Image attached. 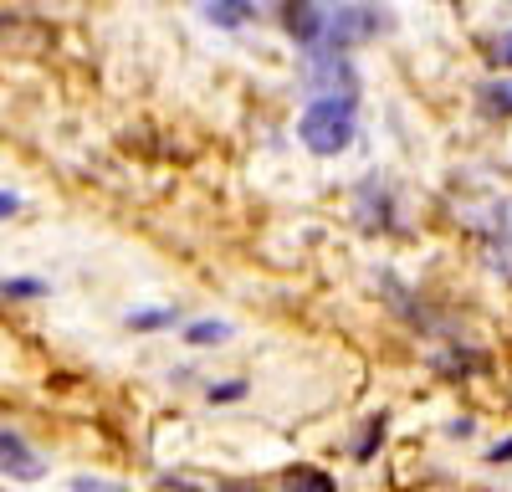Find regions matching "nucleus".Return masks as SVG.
I'll list each match as a JSON object with an SVG mask.
<instances>
[{
  "label": "nucleus",
  "instance_id": "obj_4",
  "mask_svg": "<svg viewBox=\"0 0 512 492\" xmlns=\"http://www.w3.org/2000/svg\"><path fill=\"white\" fill-rule=\"evenodd\" d=\"M185 339H190V344H221V339H231V323H221V318L190 323V328H185Z\"/></svg>",
  "mask_w": 512,
  "mask_h": 492
},
{
  "label": "nucleus",
  "instance_id": "obj_2",
  "mask_svg": "<svg viewBox=\"0 0 512 492\" xmlns=\"http://www.w3.org/2000/svg\"><path fill=\"white\" fill-rule=\"evenodd\" d=\"M297 134L313 154H344L354 144V108L338 103V98H313L303 123H297Z\"/></svg>",
  "mask_w": 512,
  "mask_h": 492
},
{
  "label": "nucleus",
  "instance_id": "obj_11",
  "mask_svg": "<svg viewBox=\"0 0 512 492\" xmlns=\"http://www.w3.org/2000/svg\"><path fill=\"white\" fill-rule=\"evenodd\" d=\"M241 390H246V385H226V390H210V400H236Z\"/></svg>",
  "mask_w": 512,
  "mask_h": 492
},
{
  "label": "nucleus",
  "instance_id": "obj_9",
  "mask_svg": "<svg viewBox=\"0 0 512 492\" xmlns=\"http://www.w3.org/2000/svg\"><path fill=\"white\" fill-rule=\"evenodd\" d=\"M487 98H492V108L512 113V82H497V88H487Z\"/></svg>",
  "mask_w": 512,
  "mask_h": 492
},
{
  "label": "nucleus",
  "instance_id": "obj_5",
  "mask_svg": "<svg viewBox=\"0 0 512 492\" xmlns=\"http://www.w3.org/2000/svg\"><path fill=\"white\" fill-rule=\"evenodd\" d=\"M205 21H216V26H241L251 6H241V0H221V6H200Z\"/></svg>",
  "mask_w": 512,
  "mask_h": 492
},
{
  "label": "nucleus",
  "instance_id": "obj_8",
  "mask_svg": "<svg viewBox=\"0 0 512 492\" xmlns=\"http://www.w3.org/2000/svg\"><path fill=\"white\" fill-rule=\"evenodd\" d=\"M47 287H41L36 277H6V298H41Z\"/></svg>",
  "mask_w": 512,
  "mask_h": 492
},
{
  "label": "nucleus",
  "instance_id": "obj_3",
  "mask_svg": "<svg viewBox=\"0 0 512 492\" xmlns=\"http://www.w3.org/2000/svg\"><path fill=\"white\" fill-rule=\"evenodd\" d=\"M0 457H6V477H16V482H36L41 477V462H36V451L6 426L0 431Z\"/></svg>",
  "mask_w": 512,
  "mask_h": 492
},
{
  "label": "nucleus",
  "instance_id": "obj_7",
  "mask_svg": "<svg viewBox=\"0 0 512 492\" xmlns=\"http://www.w3.org/2000/svg\"><path fill=\"white\" fill-rule=\"evenodd\" d=\"M72 492H134V487H123V482H113V477H88V472H82V477L72 482Z\"/></svg>",
  "mask_w": 512,
  "mask_h": 492
},
{
  "label": "nucleus",
  "instance_id": "obj_10",
  "mask_svg": "<svg viewBox=\"0 0 512 492\" xmlns=\"http://www.w3.org/2000/svg\"><path fill=\"white\" fill-rule=\"evenodd\" d=\"M497 62H502V67H512V31L497 41Z\"/></svg>",
  "mask_w": 512,
  "mask_h": 492
},
{
  "label": "nucleus",
  "instance_id": "obj_6",
  "mask_svg": "<svg viewBox=\"0 0 512 492\" xmlns=\"http://www.w3.org/2000/svg\"><path fill=\"white\" fill-rule=\"evenodd\" d=\"M287 487H292V492H333V482H328L323 472H292Z\"/></svg>",
  "mask_w": 512,
  "mask_h": 492
},
{
  "label": "nucleus",
  "instance_id": "obj_1",
  "mask_svg": "<svg viewBox=\"0 0 512 492\" xmlns=\"http://www.w3.org/2000/svg\"><path fill=\"white\" fill-rule=\"evenodd\" d=\"M292 26H303V36H313L323 52L333 47H354L379 31V11L374 6H303Z\"/></svg>",
  "mask_w": 512,
  "mask_h": 492
}]
</instances>
